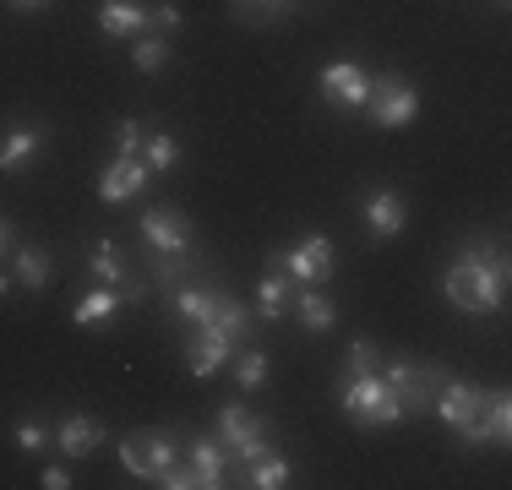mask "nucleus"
Wrapping results in <instances>:
<instances>
[{"instance_id":"34","label":"nucleus","mask_w":512,"mask_h":490,"mask_svg":"<svg viewBox=\"0 0 512 490\" xmlns=\"http://www.w3.org/2000/svg\"><path fill=\"white\" fill-rule=\"evenodd\" d=\"M235 6H240V11H251L256 0H235ZM284 6H289V0H267V17H278V11H284Z\"/></svg>"},{"instance_id":"31","label":"nucleus","mask_w":512,"mask_h":490,"mask_svg":"<svg viewBox=\"0 0 512 490\" xmlns=\"http://www.w3.org/2000/svg\"><path fill=\"white\" fill-rule=\"evenodd\" d=\"M180 22H186V11L169 6V0H164V6H148V33H164V39H169V33H180Z\"/></svg>"},{"instance_id":"26","label":"nucleus","mask_w":512,"mask_h":490,"mask_svg":"<svg viewBox=\"0 0 512 490\" xmlns=\"http://www.w3.org/2000/svg\"><path fill=\"white\" fill-rule=\"evenodd\" d=\"M11 447L28 452V458H39V452H50V447H55V431H50L44 420H33V414H22V420L11 425Z\"/></svg>"},{"instance_id":"36","label":"nucleus","mask_w":512,"mask_h":490,"mask_svg":"<svg viewBox=\"0 0 512 490\" xmlns=\"http://www.w3.org/2000/svg\"><path fill=\"white\" fill-rule=\"evenodd\" d=\"M6 289H11V273H6V267H0V300H6Z\"/></svg>"},{"instance_id":"16","label":"nucleus","mask_w":512,"mask_h":490,"mask_svg":"<svg viewBox=\"0 0 512 490\" xmlns=\"http://www.w3.org/2000/svg\"><path fill=\"white\" fill-rule=\"evenodd\" d=\"M507 441H512V398L507 392H491L480 420H474V431L463 436V447H507Z\"/></svg>"},{"instance_id":"10","label":"nucleus","mask_w":512,"mask_h":490,"mask_svg":"<svg viewBox=\"0 0 512 490\" xmlns=\"http://www.w3.org/2000/svg\"><path fill=\"white\" fill-rule=\"evenodd\" d=\"M316 88H322V98L333 109H365V98H371V71H365L360 60H333V66H322Z\"/></svg>"},{"instance_id":"1","label":"nucleus","mask_w":512,"mask_h":490,"mask_svg":"<svg viewBox=\"0 0 512 490\" xmlns=\"http://www.w3.org/2000/svg\"><path fill=\"white\" fill-rule=\"evenodd\" d=\"M507 278H512V267L496 245L463 240L458 262L447 267V278H442V294L469 316H491V311H502V300H507Z\"/></svg>"},{"instance_id":"8","label":"nucleus","mask_w":512,"mask_h":490,"mask_svg":"<svg viewBox=\"0 0 512 490\" xmlns=\"http://www.w3.org/2000/svg\"><path fill=\"white\" fill-rule=\"evenodd\" d=\"M267 262L284 267L295 284H327V278H333V240H327V235H306V240L284 245V251H273Z\"/></svg>"},{"instance_id":"5","label":"nucleus","mask_w":512,"mask_h":490,"mask_svg":"<svg viewBox=\"0 0 512 490\" xmlns=\"http://www.w3.org/2000/svg\"><path fill=\"white\" fill-rule=\"evenodd\" d=\"M169 463H180V436L175 431H131L120 436V469L131 474V480L148 485L153 474H164Z\"/></svg>"},{"instance_id":"24","label":"nucleus","mask_w":512,"mask_h":490,"mask_svg":"<svg viewBox=\"0 0 512 490\" xmlns=\"http://www.w3.org/2000/svg\"><path fill=\"white\" fill-rule=\"evenodd\" d=\"M180 158H186V147H180L175 131H148V137H142V164H148L153 175L180 169Z\"/></svg>"},{"instance_id":"11","label":"nucleus","mask_w":512,"mask_h":490,"mask_svg":"<svg viewBox=\"0 0 512 490\" xmlns=\"http://www.w3.org/2000/svg\"><path fill=\"white\" fill-rule=\"evenodd\" d=\"M235 333H224V327H191V343H186V371L207 382V376H218L229 360H235Z\"/></svg>"},{"instance_id":"28","label":"nucleus","mask_w":512,"mask_h":490,"mask_svg":"<svg viewBox=\"0 0 512 490\" xmlns=\"http://www.w3.org/2000/svg\"><path fill=\"white\" fill-rule=\"evenodd\" d=\"M267 376H273V360H267L262 349H240L235 354V382H240V392L267 387Z\"/></svg>"},{"instance_id":"33","label":"nucleus","mask_w":512,"mask_h":490,"mask_svg":"<svg viewBox=\"0 0 512 490\" xmlns=\"http://www.w3.org/2000/svg\"><path fill=\"white\" fill-rule=\"evenodd\" d=\"M11 245H17V229H11V218L0 213V262H6V256H11Z\"/></svg>"},{"instance_id":"32","label":"nucleus","mask_w":512,"mask_h":490,"mask_svg":"<svg viewBox=\"0 0 512 490\" xmlns=\"http://www.w3.org/2000/svg\"><path fill=\"white\" fill-rule=\"evenodd\" d=\"M39 485H44V490H66V485H71V474H66V469H60V463H44V474H39Z\"/></svg>"},{"instance_id":"15","label":"nucleus","mask_w":512,"mask_h":490,"mask_svg":"<svg viewBox=\"0 0 512 490\" xmlns=\"http://www.w3.org/2000/svg\"><path fill=\"white\" fill-rule=\"evenodd\" d=\"M50 147V126H6L0 131V175H22Z\"/></svg>"},{"instance_id":"25","label":"nucleus","mask_w":512,"mask_h":490,"mask_svg":"<svg viewBox=\"0 0 512 490\" xmlns=\"http://www.w3.org/2000/svg\"><path fill=\"white\" fill-rule=\"evenodd\" d=\"M169 55H175V44H169L164 33H137V39H131V66H137L142 77H158V71L169 66Z\"/></svg>"},{"instance_id":"27","label":"nucleus","mask_w":512,"mask_h":490,"mask_svg":"<svg viewBox=\"0 0 512 490\" xmlns=\"http://www.w3.org/2000/svg\"><path fill=\"white\" fill-rule=\"evenodd\" d=\"M246 485H251V490H284V485H289V458L262 452V458L246 469Z\"/></svg>"},{"instance_id":"13","label":"nucleus","mask_w":512,"mask_h":490,"mask_svg":"<svg viewBox=\"0 0 512 490\" xmlns=\"http://www.w3.org/2000/svg\"><path fill=\"white\" fill-rule=\"evenodd\" d=\"M360 218H365V235L371 240H398L404 235V224H409V202L398 191H365V207H360Z\"/></svg>"},{"instance_id":"18","label":"nucleus","mask_w":512,"mask_h":490,"mask_svg":"<svg viewBox=\"0 0 512 490\" xmlns=\"http://www.w3.org/2000/svg\"><path fill=\"white\" fill-rule=\"evenodd\" d=\"M99 33L131 44L137 33H148V6L142 0H99Z\"/></svg>"},{"instance_id":"14","label":"nucleus","mask_w":512,"mask_h":490,"mask_svg":"<svg viewBox=\"0 0 512 490\" xmlns=\"http://www.w3.org/2000/svg\"><path fill=\"white\" fill-rule=\"evenodd\" d=\"M148 180H153V169L142 164V158H109L104 175H99V202L120 207V202H131V196L148 191Z\"/></svg>"},{"instance_id":"20","label":"nucleus","mask_w":512,"mask_h":490,"mask_svg":"<svg viewBox=\"0 0 512 490\" xmlns=\"http://www.w3.org/2000/svg\"><path fill=\"white\" fill-rule=\"evenodd\" d=\"M120 305H131V300H126L120 289L99 284V289H88L77 305H71V322H77V327H109V322L120 316Z\"/></svg>"},{"instance_id":"21","label":"nucleus","mask_w":512,"mask_h":490,"mask_svg":"<svg viewBox=\"0 0 512 490\" xmlns=\"http://www.w3.org/2000/svg\"><path fill=\"white\" fill-rule=\"evenodd\" d=\"M289 305H295V316H300V327H306V333H333L338 305L327 300V294H316V284H295Z\"/></svg>"},{"instance_id":"2","label":"nucleus","mask_w":512,"mask_h":490,"mask_svg":"<svg viewBox=\"0 0 512 490\" xmlns=\"http://www.w3.org/2000/svg\"><path fill=\"white\" fill-rule=\"evenodd\" d=\"M338 409L360 425V431H382V425H404V409L387 392L382 371H344L338 382Z\"/></svg>"},{"instance_id":"3","label":"nucleus","mask_w":512,"mask_h":490,"mask_svg":"<svg viewBox=\"0 0 512 490\" xmlns=\"http://www.w3.org/2000/svg\"><path fill=\"white\" fill-rule=\"evenodd\" d=\"M382 382L398 398L404 420H420V414H431V403H436V392H442L447 371H442V365H431V360H387L382 365Z\"/></svg>"},{"instance_id":"35","label":"nucleus","mask_w":512,"mask_h":490,"mask_svg":"<svg viewBox=\"0 0 512 490\" xmlns=\"http://www.w3.org/2000/svg\"><path fill=\"white\" fill-rule=\"evenodd\" d=\"M6 6H11V11H44L50 0H6Z\"/></svg>"},{"instance_id":"19","label":"nucleus","mask_w":512,"mask_h":490,"mask_svg":"<svg viewBox=\"0 0 512 490\" xmlns=\"http://www.w3.org/2000/svg\"><path fill=\"white\" fill-rule=\"evenodd\" d=\"M11 278H17L28 294H44V289L55 284L50 251H39V245H11Z\"/></svg>"},{"instance_id":"4","label":"nucleus","mask_w":512,"mask_h":490,"mask_svg":"<svg viewBox=\"0 0 512 490\" xmlns=\"http://www.w3.org/2000/svg\"><path fill=\"white\" fill-rule=\"evenodd\" d=\"M218 441L229 447V463H240V469H251L262 452H273V431H267V420H256L246 403H224L213 420Z\"/></svg>"},{"instance_id":"23","label":"nucleus","mask_w":512,"mask_h":490,"mask_svg":"<svg viewBox=\"0 0 512 490\" xmlns=\"http://www.w3.org/2000/svg\"><path fill=\"white\" fill-rule=\"evenodd\" d=\"M186 463L197 469L202 490H218V485H224V474H229V447H224V441H191Z\"/></svg>"},{"instance_id":"29","label":"nucleus","mask_w":512,"mask_h":490,"mask_svg":"<svg viewBox=\"0 0 512 490\" xmlns=\"http://www.w3.org/2000/svg\"><path fill=\"white\" fill-rule=\"evenodd\" d=\"M142 137H148L142 120H120L115 126V158H142Z\"/></svg>"},{"instance_id":"22","label":"nucleus","mask_w":512,"mask_h":490,"mask_svg":"<svg viewBox=\"0 0 512 490\" xmlns=\"http://www.w3.org/2000/svg\"><path fill=\"white\" fill-rule=\"evenodd\" d=\"M289 294H295V278H289L284 267H273V273L256 278V311H262V322H284Z\"/></svg>"},{"instance_id":"12","label":"nucleus","mask_w":512,"mask_h":490,"mask_svg":"<svg viewBox=\"0 0 512 490\" xmlns=\"http://www.w3.org/2000/svg\"><path fill=\"white\" fill-rule=\"evenodd\" d=\"M88 278H99V284L120 289L131 305L148 300V284H137V278L126 273V256H120V245H115V240H99V245L88 251Z\"/></svg>"},{"instance_id":"7","label":"nucleus","mask_w":512,"mask_h":490,"mask_svg":"<svg viewBox=\"0 0 512 490\" xmlns=\"http://www.w3.org/2000/svg\"><path fill=\"white\" fill-rule=\"evenodd\" d=\"M142 245H148V256H197V229L175 207H148L142 213Z\"/></svg>"},{"instance_id":"17","label":"nucleus","mask_w":512,"mask_h":490,"mask_svg":"<svg viewBox=\"0 0 512 490\" xmlns=\"http://www.w3.org/2000/svg\"><path fill=\"white\" fill-rule=\"evenodd\" d=\"M55 447L66 452V458H93V452L104 447V420H93V414H66V420L55 425Z\"/></svg>"},{"instance_id":"30","label":"nucleus","mask_w":512,"mask_h":490,"mask_svg":"<svg viewBox=\"0 0 512 490\" xmlns=\"http://www.w3.org/2000/svg\"><path fill=\"white\" fill-rule=\"evenodd\" d=\"M148 485H158V490H202V480H197V469H191V463H169V469L153 474Z\"/></svg>"},{"instance_id":"6","label":"nucleus","mask_w":512,"mask_h":490,"mask_svg":"<svg viewBox=\"0 0 512 490\" xmlns=\"http://www.w3.org/2000/svg\"><path fill=\"white\" fill-rule=\"evenodd\" d=\"M365 115L382 131H404L420 115V88L409 77H371V98H365Z\"/></svg>"},{"instance_id":"9","label":"nucleus","mask_w":512,"mask_h":490,"mask_svg":"<svg viewBox=\"0 0 512 490\" xmlns=\"http://www.w3.org/2000/svg\"><path fill=\"white\" fill-rule=\"evenodd\" d=\"M485 398H491L485 387L463 382V376H447V382H442V392H436V403H431V414L447 425V431H458V441H463V436L474 431V420H480Z\"/></svg>"}]
</instances>
